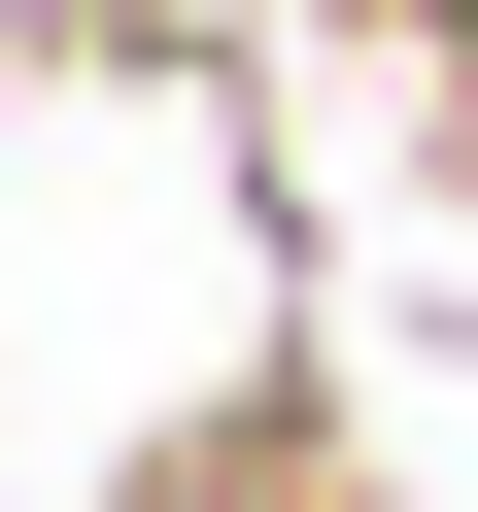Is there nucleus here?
<instances>
[{
  "label": "nucleus",
  "instance_id": "nucleus-1",
  "mask_svg": "<svg viewBox=\"0 0 478 512\" xmlns=\"http://www.w3.org/2000/svg\"><path fill=\"white\" fill-rule=\"evenodd\" d=\"M137 512H342V410H308V376H239L205 444H137Z\"/></svg>",
  "mask_w": 478,
  "mask_h": 512
}]
</instances>
